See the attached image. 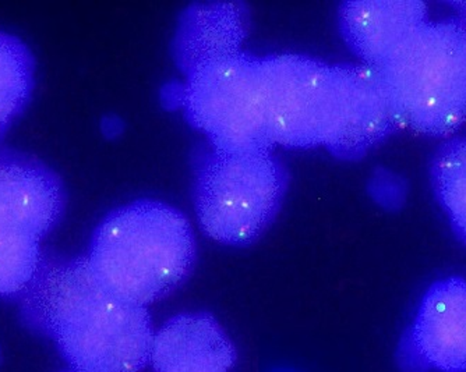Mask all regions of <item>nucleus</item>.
Segmentation results:
<instances>
[{"label": "nucleus", "instance_id": "nucleus-15", "mask_svg": "<svg viewBox=\"0 0 466 372\" xmlns=\"http://www.w3.org/2000/svg\"><path fill=\"white\" fill-rule=\"evenodd\" d=\"M368 188L374 203L387 211H398L407 203V180L386 167L376 169L369 180Z\"/></svg>", "mask_w": 466, "mask_h": 372}, {"label": "nucleus", "instance_id": "nucleus-10", "mask_svg": "<svg viewBox=\"0 0 466 372\" xmlns=\"http://www.w3.org/2000/svg\"><path fill=\"white\" fill-rule=\"evenodd\" d=\"M237 352L218 322L207 314H183L154 334L156 372H228Z\"/></svg>", "mask_w": 466, "mask_h": 372}, {"label": "nucleus", "instance_id": "nucleus-17", "mask_svg": "<svg viewBox=\"0 0 466 372\" xmlns=\"http://www.w3.org/2000/svg\"><path fill=\"white\" fill-rule=\"evenodd\" d=\"M4 361V352H2V347H0V364Z\"/></svg>", "mask_w": 466, "mask_h": 372}, {"label": "nucleus", "instance_id": "nucleus-4", "mask_svg": "<svg viewBox=\"0 0 466 372\" xmlns=\"http://www.w3.org/2000/svg\"><path fill=\"white\" fill-rule=\"evenodd\" d=\"M374 70L397 128L452 135L466 122V17L426 21Z\"/></svg>", "mask_w": 466, "mask_h": 372}, {"label": "nucleus", "instance_id": "nucleus-8", "mask_svg": "<svg viewBox=\"0 0 466 372\" xmlns=\"http://www.w3.org/2000/svg\"><path fill=\"white\" fill-rule=\"evenodd\" d=\"M66 206V186L49 165L0 144V222L42 240L56 229Z\"/></svg>", "mask_w": 466, "mask_h": 372}, {"label": "nucleus", "instance_id": "nucleus-12", "mask_svg": "<svg viewBox=\"0 0 466 372\" xmlns=\"http://www.w3.org/2000/svg\"><path fill=\"white\" fill-rule=\"evenodd\" d=\"M36 81V60L20 36L0 30V144L25 114Z\"/></svg>", "mask_w": 466, "mask_h": 372}, {"label": "nucleus", "instance_id": "nucleus-6", "mask_svg": "<svg viewBox=\"0 0 466 372\" xmlns=\"http://www.w3.org/2000/svg\"><path fill=\"white\" fill-rule=\"evenodd\" d=\"M167 101L221 151L271 149L264 111L260 59L238 52L200 65L167 91Z\"/></svg>", "mask_w": 466, "mask_h": 372}, {"label": "nucleus", "instance_id": "nucleus-13", "mask_svg": "<svg viewBox=\"0 0 466 372\" xmlns=\"http://www.w3.org/2000/svg\"><path fill=\"white\" fill-rule=\"evenodd\" d=\"M431 182L452 230L466 245V137L451 138L434 152Z\"/></svg>", "mask_w": 466, "mask_h": 372}, {"label": "nucleus", "instance_id": "nucleus-5", "mask_svg": "<svg viewBox=\"0 0 466 372\" xmlns=\"http://www.w3.org/2000/svg\"><path fill=\"white\" fill-rule=\"evenodd\" d=\"M285 172L271 149L221 151L211 148L196 173V214L217 242L242 246L263 233L279 211Z\"/></svg>", "mask_w": 466, "mask_h": 372}, {"label": "nucleus", "instance_id": "nucleus-16", "mask_svg": "<svg viewBox=\"0 0 466 372\" xmlns=\"http://www.w3.org/2000/svg\"><path fill=\"white\" fill-rule=\"evenodd\" d=\"M59 372H81V371H78V369L72 368V367H69V368L62 369V371H59Z\"/></svg>", "mask_w": 466, "mask_h": 372}, {"label": "nucleus", "instance_id": "nucleus-7", "mask_svg": "<svg viewBox=\"0 0 466 372\" xmlns=\"http://www.w3.org/2000/svg\"><path fill=\"white\" fill-rule=\"evenodd\" d=\"M400 372H466V279L437 280L395 348Z\"/></svg>", "mask_w": 466, "mask_h": 372}, {"label": "nucleus", "instance_id": "nucleus-3", "mask_svg": "<svg viewBox=\"0 0 466 372\" xmlns=\"http://www.w3.org/2000/svg\"><path fill=\"white\" fill-rule=\"evenodd\" d=\"M195 256L192 226L179 211L136 201L102 219L86 258L109 289L147 307L179 287Z\"/></svg>", "mask_w": 466, "mask_h": 372}, {"label": "nucleus", "instance_id": "nucleus-1", "mask_svg": "<svg viewBox=\"0 0 466 372\" xmlns=\"http://www.w3.org/2000/svg\"><path fill=\"white\" fill-rule=\"evenodd\" d=\"M271 146H326L358 159L397 128L383 84L366 65H327L302 55L260 59Z\"/></svg>", "mask_w": 466, "mask_h": 372}, {"label": "nucleus", "instance_id": "nucleus-9", "mask_svg": "<svg viewBox=\"0 0 466 372\" xmlns=\"http://www.w3.org/2000/svg\"><path fill=\"white\" fill-rule=\"evenodd\" d=\"M339 27L348 45L376 69L428 21V5L415 0L347 2L339 9Z\"/></svg>", "mask_w": 466, "mask_h": 372}, {"label": "nucleus", "instance_id": "nucleus-14", "mask_svg": "<svg viewBox=\"0 0 466 372\" xmlns=\"http://www.w3.org/2000/svg\"><path fill=\"white\" fill-rule=\"evenodd\" d=\"M42 254L41 238L0 222V297L25 295L38 271Z\"/></svg>", "mask_w": 466, "mask_h": 372}, {"label": "nucleus", "instance_id": "nucleus-2", "mask_svg": "<svg viewBox=\"0 0 466 372\" xmlns=\"http://www.w3.org/2000/svg\"><path fill=\"white\" fill-rule=\"evenodd\" d=\"M34 331L51 337L81 372H140L150 363L154 334L147 307L109 289L86 256L42 254L20 298Z\"/></svg>", "mask_w": 466, "mask_h": 372}, {"label": "nucleus", "instance_id": "nucleus-11", "mask_svg": "<svg viewBox=\"0 0 466 372\" xmlns=\"http://www.w3.org/2000/svg\"><path fill=\"white\" fill-rule=\"evenodd\" d=\"M248 15L240 4H198L187 7L177 23L174 52L186 75L200 65L242 52Z\"/></svg>", "mask_w": 466, "mask_h": 372}]
</instances>
